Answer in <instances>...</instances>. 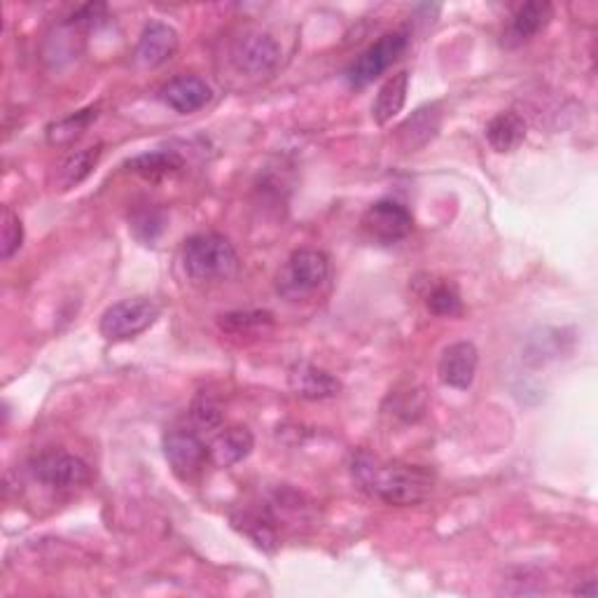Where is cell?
Listing matches in <instances>:
<instances>
[{
  "label": "cell",
  "mask_w": 598,
  "mask_h": 598,
  "mask_svg": "<svg viewBox=\"0 0 598 598\" xmlns=\"http://www.w3.org/2000/svg\"><path fill=\"white\" fill-rule=\"evenodd\" d=\"M211 85L204 78H199V75H176L174 80H168L160 89L162 103L180 115H192L196 111H202L211 101Z\"/></svg>",
  "instance_id": "obj_11"
},
{
  "label": "cell",
  "mask_w": 598,
  "mask_h": 598,
  "mask_svg": "<svg viewBox=\"0 0 598 598\" xmlns=\"http://www.w3.org/2000/svg\"><path fill=\"white\" fill-rule=\"evenodd\" d=\"M330 276V259L323 251L302 249L288 257V263L276 276V290L279 295L300 302L318 293Z\"/></svg>",
  "instance_id": "obj_3"
},
{
  "label": "cell",
  "mask_w": 598,
  "mask_h": 598,
  "mask_svg": "<svg viewBox=\"0 0 598 598\" xmlns=\"http://www.w3.org/2000/svg\"><path fill=\"white\" fill-rule=\"evenodd\" d=\"M354 474L372 496L397 508L417 505L433 491V478L428 470L405 463H379L377 458L365 454L354 461Z\"/></svg>",
  "instance_id": "obj_1"
},
{
  "label": "cell",
  "mask_w": 598,
  "mask_h": 598,
  "mask_svg": "<svg viewBox=\"0 0 598 598\" xmlns=\"http://www.w3.org/2000/svg\"><path fill=\"white\" fill-rule=\"evenodd\" d=\"M162 229H164V218L157 216V213H152V211H145L143 216H138L133 220V232L138 237L143 234L145 241H155Z\"/></svg>",
  "instance_id": "obj_26"
},
{
  "label": "cell",
  "mask_w": 598,
  "mask_h": 598,
  "mask_svg": "<svg viewBox=\"0 0 598 598\" xmlns=\"http://www.w3.org/2000/svg\"><path fill=\"white\" fill-rule=\"evenodd\" d=\"M480 351L472 342H454L442 351L437 362V374L444 386L468 391L478 374Z\"/></svg>",
  "instance_id": "obj_10"
},
{
  "label": "cell",
  "mask_w": 598,
  "mask_h": 598,
  "mask_svg": "<svg viewBox=\"0 0 598 598\" xmlns=\"http://www.w3.org/2000/svg\"><path fill=\"white\" fill-rule=\"evenodd\" d=\"M575 594H577V596H589V598H594V596H596V580H587L585 585H580V587L575 589Z\"/></svg>",
  "instance_id": "obj_28"
},
{
  "label": "cell",
  "mask_w": 598,
  "mask_h": 598,
  "mask_svg": "<svg viewBox=\"0 0 598 598\" xmlns=\"http://www.w3.org/2000/svg\"><path fill=\"white\" fill-rule=\"evenodd\" d=\"M34 478L50 488H78L89 482V466L82 458L66 451H44L30 461Z\"/></svg>",
  "instance_id": "obj_8"
},
{
  "label": "cell",
  "mask_w": 598,
  "mask_h": 598,
  "mask_svg": "<svg viewBox=\"0 0 598 598\" xmlns=\"http://www.w3.org/2000/svg\"><path fill=\"white\" fill-rule=\"evenodd\" d=\"M180 263L192 283L227 281L239 271L241 259L232 241L222 234H194L180 251Z\"/></svg>",
  "instance_id": "obj_2"
},
{
  "label": "cell",
  "mask_w": 598,
  "mask_h": 598,
  "mask_svg": "<svg viewBox=\"0 0 598 598\" xmlns=\"http://www.w3.org/2000/svg\"><path fill=\"white\" fill-rule=\"evenodd\" d=\"M273 326V316L269 311H232L220 318V328L232 334H255Z\"/></svg>",
  "instance_id": "obj_22"
},
{
  "label": "cell",
  "mask_w": 598,
  "mask_h": 598,
  "mask_svg": "<svg viewBox=\"0 0 598 598\" xmlns=\"http://www.w3.org/2000/svg\"><path fill=\"white\" fill-rule=\"evenodd\" d=\"M442 127V111L437 103L421 105L400 127H397V145L405 152H417L433 141Z\"/></svg>",
  "instance_id": "obj_13"
},
{
  "label": "cell",
  "mask_w": 598,
  "mask_h": 598,
  "mask_svg": "<svg viewBox=\"0 0 598 598\" xmlns=\"http://www.w3.org/2000/svg\"><path fill=\"white\" fill-rule=\"evenodd\" d=\"M526 138V122L514 111L498 113L486 125V141L500 155L505 152H514Z\"/></svg>",
  "instance_id": "obj_18"
},
{
  "label": "cell",
  "mask_w": 598,
  "mask_h": 598,
  "mask_svg": "<svg viewBox=\"0 0 598 598\" xmlns=\"http://www.w3.org/2000/svg\"><path fill=\"white\" fill-rule=\"evenodd\" d=\"M255 447V437L245 425H232L218 433L208 444V461L216 468H232L249 458Z\"/></svg>",
  "instance_id": "obj_15"
},
{
  "label": "cell",
  "mask_w": 598,
  "mask_h": 598,
  "mask_svg": "<svg viewBox=\"0 0 598 598\" xmlns=\"http://www.w3.org/2000/svg\"><path fill=\"white\" fill-rule=\"evenodd\" d=\"M288 383L293 393L304 397V400H330V397L342 393V381L311 362H297L290 367Z\"/></svg>",
  "instance_id": "obj_12"
},
{
  "label": "cell",
  "mask_w": 598,
  "mask_h": 598,
  "mask_svg": "<svg viewBox=\"0 0 598 598\" xmlns=\"http://www.w3.org/2000/svg\"><path fill=\"white\" fill-rule=\"evenodd\" d=\"M407 94H409V73L400 71L397 75H391L386 85L379 89L372 105V117L379 127H386L389 122L405 109Z\"/></svg>",
  "instance_id": "obj_19"
},
{
  "label": "cell",
  "mask_w": 598,
  "mask_h": 598,
  "mask_svg": "<svg viewBox=\"0 0 598 598\" xmlns=\"http://www.w3.org/2000/svg\"><path fill=\"white\" fill-rule=\"evenodd\" d=\"M97 117H99V109H85L64 119H59L48 127V141L54 145H68L75 141V138H80L82 131H87V127Z\"/></svg>",
  "instance_id": "obj_21"
},
{
  "label": "cell",
  "mask_w": 598,
  "mask_h": 598,
  "mask_svg": "<svg viewBox=\"0 0 598 598\" xmlns=\"http://www.w3.org/2000/svg\"><path fill=\"white\" fill-rule=\"evenodd\" d=\"M190 417L194 425L202 428V431H218L225 421L222 407L206 393L196 395V400L192 403V409H190Z\"/></svg>",
  "instance_id": "obj_25"
},
{
  "label": "cell",
  "mask_w": 598,
  "mask_h": 598,
  "mask_svg": "<svg viewBox=\"0 0 598 598\" xmlns=\"http://www.w3.org/2000/svg\"><path fill=\"white\" fill-rule=\"evenodd\" d=\"M551 17H555V8H551L549 3H543V0H533V3L521 5L514 12V17L510 22V28H508V34H505L502 42L508 44V48H517V44H524V42L533 40L540 34V30H545L549 26Z\"/></svg>",
  "instance_id": "obj_16"
},
{
  "label": "cell",
  "mask_w": 598,
  "mask_h": 598,
  "mask_svg": "<svg viewBox=\"0 0 598 598\" xmlns=\"http://www.w3.org/2000/svg\"><path fill=\"white\" fill-rule=\"evenodd\" d=\"M425 304H428V309H431L435 316H442V318L461 316V311H463L461 295H458V290L449 283H442V285L433 288V293L428 295Z\"/></svg>",
  "instance_id": "obj_24"
},
{
  "label": "cell",
  "mask_w": 598,
  "mask_h": 598,
  "mask_svg": "<svg viewBox=\"0 0 598 598\" xmlns=\"http://www.w3.org/2000/svg\"><path fill=\"white\" fill-rule=\"evenodd\" d=\"M176 50H178L176 30L168 24L150 22L143 28L141 40H138L136 61L145 68H157V66L166 64V61L176 54Z\"/></svg>",
  "instance_id": "obj_14"
},
{
  "label": "cell",
  "mask_w": 598,
  "mask_h": 598,
  "mask_svg": "<svg viewBox=\"0 0 598 598\" xmlns=\"http://www.w3.org/2000/svg\"><path fill=\"white\" fill-rule=\"evenodd\" d=\"M164 456L180 480H194L208 461V447L194 431L174 428L164 435Z\"/></svg>",
  "instance_id": "obj_9"
},
{
  "label": "cell",
  "mask_w": 598,
  "mask_h": 598,
  "mask_svg": "<svg viewBox=\"0 0 598 598\" xmlns=\"http://www.w3.org/2000/svg\"><path fill=\"white\" fill-rule=\"evenodd\" d=\"M160 318V306L150 297H129L103 311L99 330L109 342H129L143 334Z\"/></svg>",
  "instance_id": "obj_4"
},
{
  "label": "cell",
  "mask_w": 598,
  "mask_h": 598,
  "mask_svg": "<svg viewBox=\"0 0 598 598\" xmlns=\"http://www.w3.org/2000/svg\"><path fill=\"white\" fill-rule=\"evenodd\" d=\"M103 17H105V5L103 3H89V5H82L80 10H75L71 22L78 24V26H97Z\"/></svg>",
  "instance_id": "obj_27"
},
{
  "label": "cell",
  "mask_w": 598,
  "mask_h": 598,
  "mask_svg": "<svg viewBox=\"0 0 598 598\" xmlns=\"http://www.w3.org/2000/svg\"><path fill=\"white\" fill-rule=\"evenodd\" d=\"M360 225L365 229V234L372 241L381 245H391L411 234L413 216L405 204L395 202V199H381V202L365 211Z\"/></svg>",
  "instance_id": "obj_7"
},
{
  "label": "cell",
  "mask_w": 598,
  "mask_h": 598,
  "mask_svg": "<svg viewBox=\"0 0 598 598\" xmlns=\"http://www.w3.org/2000/svg\"><path fill=\"white\" fill-rule=\"evenodd\" d=\"M24 245V222L20 213H14L10 206L3 208L0 216V257L10 259L14 253H20Z\"/></svg>",
  "instance_id": "obj_23"
},
{
  "label": "cell",
  "mask_w": 598,
  "mask_h": 598,
  "mask_svg": "<svg viewBox=\"0 0 598 598\" xmlns=\"http://www.w3.org/2000/svg\"><path fill=\"white\" fill-rule=\"evenodd\" d=\"M229 59L239 73L251 75V78H263L269 75L281 61V48L265 30L245 28L243 34L232 42Z\"/></svg>",
  "instance_id": "obj_5"
},
{
  "label": "cell",
  "mask_w": 598,
  "mask_h": 598,
  "mask_svg": "<svg viewBox=\"0 0 598 598\" xmlns=\"http://www.w3.org/2000/svg\"><path fill=\"white\" fill-rule=\"evenodd\" d=\"M101 155H103L101 143L87 145L78 152H71V155L56 166V180H54L56 190L66 192V190L78 188L80 182H85L91 176V171L99 166Z\"/></svg>",
  "instance_id": "obj_17"
},
{
  "label": "cell",
  "mask_w": 598,
  "mask_h": 598,
  "mask_svg": "<svg viewBox=\"0 0 598 598\" xmlns=\"http://www.w3.org/2000/svg\"><path fill=\"white\" fill-rule=\"evenodd\" d=\"M182 157L174 150H155V152H143V155H136L127 162V168L131 174L141 176L145 180H164L168 176H176L182 171Z\"/></svg>",
  "instance_id": "obj_20"
},
{
  "label": "cell",
  "mask_w": 598,
  "mask_h": 598,
  "mask_svg": "<svg viewBox=\"0 0 598 598\" xmlns=\"http://www.w3.org/2000/svg\"><path fill=\"white\" fill-rule=\"evenodd\" d=\"M409 36L407 30H393V34H383L377 42H372L354 64H351L346 78L351 87H365L374 82L379 75L386 73L397 59L407 50Z\"/></svg>",
  "instance_id": "obj_6"
}]
</instances>
